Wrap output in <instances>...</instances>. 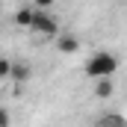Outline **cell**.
<instances>
[{"label":"cell","mask_w":127,"mask_h":127,"mask_svg":"<svg viewBox=\"0 0 127 127\" xmlns=\"http://www.w3.org/2000/svg\"><path fill=\"white\" fill-rule=\"evenodd\" d=\"M9 59H6V56H0V80H6V77H9Z\"/></svg>","instance_id":"8"},{"label":"cell","mask_w":127,"mask_h":127,"mask_svg":"<svg viewBox=\"0 0 127 127\" xmlns=\"http://www.w3.org/2000/svg\"><path fill=\"white\" fill-rule=\"evenodd\" d=\"M27 30L38 32V35H59V21L50 15V9H32V18H30Z\"/></svg>","instance_id":"2"},{"label":"cell","mask_w":127,"mask_h":127,"mask_svg":"<svg viewBox=\"0 0 127 127\" xmlns=\"http://www.w3.org/2000/svg\"><path fill=\"white\" fill-rule=\"evenodd\" d=\"M12 124V118H9V109H3L0 106V127H9Z\"/></svg>","instance_id":"10"},{"label":"cell","mask_w":127,"mask_h":127,"mask_svg":"<svg viewBox=\"0 0 127 127\" xmlns=\"http://www.w3.org/2000/svg\"><path fill=\"white\" fill-rule=\"evenodd\" d=\"M56 50L59 53H77L80 50V38L77 35H56Z\"/></svg>","instance_id":"4"},{"label":"cell","mask_w":127,"mask_h":127,"mask_svg":"<svg viewBox=\"0 0 127 127\" xmlns=\"http://www.w3.org/2000/svg\"><path fill=\"white\" fill-rule=\"evenodd\" d=\"M112 92H115V86H112V80H109V77H100V80L95 83V97H100V100L112 97Z\"/></svg>","instance_id":"5"},{"label":"cell","mask_w":127,"mask_h":127,"mask_svg":"<svg viewBox=\"0 0 127 127\" xmlns=\"http://www.w3.org/2000/svg\"><path fill=\"white\" fill-rule=\"evenodd\" d=\"M30 18H32V6H27V9H18L12 21H15L18 27H24V30H27V27H30Z\"/></svg>","instance_id":"7"},{"label":"cell","mask_w":127,"mask_h":127,"mask_svg":"<svg viewBox=\"0 0 127 127\" xmlns=\"http://www.w3.org/2000/svg\"><path fill=\"white\" fill-rule=\"evenodd\" d=\"M6 80L24 86V83H30V80H32V68H30L27 62H12V65H9V77H6Z\"/></svg>","instance_id":"3"},{"label":"cell","mask_w":127,"mask_h":127,"mask_svg":"<svg viewBox=\"0 0 127 127\" xmlns=\"http://www.w3.org/2000/svg\"><path fill=\"white\" fill-rule=\"evenodd\" d=\"M95 127H124V118H121L118 112H109V115H103Z\"/></svg>","instance_id":"6"},{"label":"cell","mask_w":127,"mask_h":127,"mask_svg":"<svg viewBox=\"0 0 127 127\" xmlns=\"http://www.w3.org/2000/svg\"><path fill=\"white\" fill-rule=\"evenodd\" d=\"M86 77H92V80H100V77H112L115 71H118V56L115 53H109V50H100L95 53L89 62H86Z\"/></svg>","instance_id":"1"},{"label":"cell","mask_w":127,"mask_h":127,"mask_svg":"<svg viewBox=\"0 0 127 127\" xmlns=\"http://www.w3.org/2000/svg\"><path fill=\"white\" fill-rule=\"evenodd\" d=\"M56 0H32V9H50Z\"/></svg>","instance_id":"9"}]
</instances>
